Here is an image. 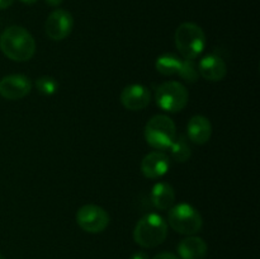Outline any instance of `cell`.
I'll return each instance as SVG.
<instances>
[{
  "label": "cell",
  "instance_id": "cell-24",
  "mask_svg": "<svg viewBox=\"0 0 260 259\" xmlns=\"http://www.w3.org/2000/svg\"><path fill=\"white\" fill-rule=\"evenodd\" d=\"M22 3H24V4H35L37 0H20Z\"/></svg>",
  "mask_w": 260,
  "mask_h": 259
},
{
  "label": "cell",
  "instance_id": "cell-12",
  "mask_svg": "<svg viewBox=\"0 0 260 259\" xmlns=\"http://www.w3.org/2000/svg\"><path fill=\"white\" fill-rule=\"evenodd\" d=\"M197 66L200 75L206 80L220 81L225 79L226 74H228V66H226L225 61L220 56L213 55V53L201 58Z\"/></svg>",
  "mask_w": 260,
  "mask_h": 259
},
{
  "label": "cell",
  "instance_id": "cell-21",
  "mask_svg": "<svg viewBox=\"0 0 260 259\" xmlns=\"http://www.w3.org/2000/svg\"><path fill=\"white\" fill-rule=\"evenodd\" d=\"M129 259H149V255L145 251H136L135 254H132Z\"/></svg>",
  "mask_w": 260,
  "mask_h": 259
},
{
  "label": "cell",
  "instance_id": "cell-10",
  "mask_svg": "<svg viewBox=\"0 0 260 259\" xmlns=\"http://www.w3.org/2000/svg\"><path fill=\"white\" fill-rule=\"evenodd\" d=\"M151 101V93L141 84H131L121 93V103L129 111H142Z\"/></svg>",
  "mask_w": 260,
  "mask_h": 259
},
{
  "label": "cell",
  "instance_id": "cell-1",
  "mask_svg": "<svg viewBox=\"0 0 260 259\" xmlns=\"http://www.w3.org/2000/svg\"><path fill=\"white\" fill-rule=\"evenodd\" d=\"M0 50L10 60L24 62L35 55L36 41L25 28L10 25L0 35Z\"/></svg>",
  "mask_w": 260,
  "mask_h": 259
},
{
  "label": "cell",
  "instance_id": "cell-2",
  "mask_svg": "<svg viewBox=\"0 0 260 259\" xmlns=\"http://www.w3.org/2000/svg\"><path fill=\"white\" fill-rule=\"evenodd\" d=\"M168 236V222L157 213H147L139 220L134 230V239L142 248H156Z\"/></svg>",
  "mask_w": 260,
  "mask_h": 259
},
{
  "label": "cell",
  "instance_id": "cell-18",
  "mask_svg": "<svg viewBox=\"0 0 260 259\" xmlns=\"http://www.w3.org/2000/svg\"><path fill=\"white\" fill-rule=\"evenodd\" d=\"M178 75L182 79H184L187 83H196L198 80V66L193 60H182V65H180L179 73Z\"/></svg>",
  "mask_w": 260,
  "mask_h": 259
},
{
  "label": "cell",
  "instance_id": "cell-9",
  "mask_svg": "<svg viewBox=\"0 0 260 259\" xmlns=\"http://www.w3.org/2000/svg\"><path fill=\"white\" fill-rule=\"evenodd\" d=\"M32 90V83L29 78L20 74H13L7 75L0 79V95L8 101H18Z\"/></svg>",
  "mask_w": 260,
  "mask_h": 259
},
{
  "label": "cell",
  "instance_id": "cell-7",
  "mask_svg": "<svg viewBox=\"0 0 260 259\" xmlns=\"http://www.w3.org/2000/svg\"><path fill=\"white\" fill-rule=\"evenodd\" d=\"M76 222L86 233L98 234L108 228L109 215L101 206L84 205L76 212Z\"/></svg>",
  "mask_w": 260,
  "mask_h": 259
},
{
  "label": "cell",
  "instance_id": "cell-14",
  "mask_svg": "<svg viewBox=\"0 0 260 259\" xmlns=\"http://www.w3.org/2000/svg\"><path fill=\"white\" fill-rule=\"evenodd\" d=\"M207 250L206 241L198 236L190 235L178 244V254L182 259H203Z\"/></svg>",
  "mask_w": 260,
  "mask_h": 259
},
{
  "label": "cell",
  "instance_id": "cell-16",
  "mask_svg": "<svg viewBox=\"0 0 260 259\" xmlns=\"http://www.w3.org/2000/svg\"><path fill=\"white\" fill-rule=\"evenodd\" d=\"M180 65H182V58L173 55V53H165V55L159 56L156 62H155L157 73L164 76L177 75L179 73Z\"/></svg>",
  "mask_w": 260,
  "mask_h": 259
},
{
  "label": "cell",
  "instance_id": "cell-8",
  "mask_svg": "<svg viewBox=\"0 0 260 259\" xmlns=\"http://www.w3.org/2000/svg\"><path fill=\"white\" fill-rule=\"evenodd\" d=\"M74 28V18L65 9H56L47 17L45 23L46 35L52 41H62L70 36Z\"/></svg>",
  "mask_w": 260,
  "mask_h": 259
},
{
  "label": "cell",
  "instance_id": "cell-15",
  "mask_svg": "<svg viewBox=\"0 0 260 259\" xmlns=\"http://www.w3.org/2000/svg\"><path fill=\"white\" fill-rule=\"evenodd\" d=\"M151 202L159 210L165 211L172 208L175 202L174 188L169 183H156L151 190Z\"/></svg>",
  "mask_w": 260,
  "mask_h": 259
},
{
  "label": "cell",
  "instance_id": "cell-4",
  "mask_svg": "<svg viewBox=\"0 0 260 259\" xmlns=\"http://www.w3.org/2000/svg\"><path fill=\"white\" fill-rule=\"evenodd\" d=\"M145 140L156 150H168L177 136L175 123L165 114H156L145 126Z\"/></svg>",
  "mask_w": 260,
  "mask_h": 259
},
{
  "label": "cell",
  "instance_id": "cell-5",
  "mask_svg": "<svg viewBox=\"0 0 260 259\" xmlns=\"http://www.w3.org/2000/svg\"><path fill=\"white\" fill-rule=\"evenodd\" d=\"M168 223L177 233L183 235H194L202 229L203 220L201 213L188 203H179L169 208Z\"/></svg>",
  "mask_w": 260,
  "mask_h": 259
},
{
  "label": "cell",
  "instance_id": "cell-22",
  "mask_svg": "<svg viewBox=\"0 0 260 259\" xmlns=\"http://www.w3.org/2000/svg\"><path fill=\"white\" fill-rule=\"evenodd\" d=\"M13 3H14V0H0V10L12 7Z\"/></svg>",
  "mask_w": 260,
  "mask_h": 259
},
{
  "label": "cell",
  "instance_id": "cell-13",
  "mask_svg": "<svg viewBox=\"0 0 260 259\" xmlns=\"http://www.w3.org/2000/svg\"><path fill=\"white\" fill-rule=\"evenodd\" d=\"M187 134L193 144L203 145L210 141L212 135V124L205 116H193L187 124Z\"/></svg>",
  "mask_w": 260,
  "mask_h": 259
},
{
  "label": "cell",
  "instance_id": "cell-25",
  "mask_svg": "<svg viewBox=\"0 0 260 259\" xmlns=\"http://www.w3.org/2000/svg\"><path fill=\"white\" fill-rule=\"evenodd\" d=\"M0 259H5V256L3 254H0Z\"/></svg>",
  "mask_w": 260,
  "mask_h": 259
},
{
  "label": "cell",
  "instance_id": "cell-11",
  "mask_svg": "<svg viewBox=\"0 0 260 259\" xmlns=\"http://www.w3.org/2000/svg\"><path fill=\"white\" fill-rule=\"evenodd\" d=\"M170 160L168 155L164 152L151 151L145 155L141 161V172L142 174L150 179H156V178L162 177L169 172Z\"/></svg>",
  "mask_w": 260,
  "mask_h": 259
},
{
  "label": "cell",
  "instance_id": "cell-3",
  "mask_svg": "<svg viewBox=\"0 0 260 259\" xmlns=\"http://www.w3.org/2000/svg\"><path fill=\"white\" fill-rule=\"evenodd\" d=\"M175 46L185 60H194L205 50L206 35L202 28L193 22H184L177 28Z\"/></svg>",
  "mask_w": 260,
  "mask_h": 259
},
{
  "label": "cell",
  "instance_id": "cell-6",
  "mask_svg": "<svg viewBox=\"0 0 260 259\" xmlns=\"http://www.w3.org/2000/svg\"><path fill=\"white\" fill-rule=\"evenodd\" d=\"M156 104L165 112L177 113L185 108L189 101L187 88L179 81L169 80L160 84L155 91Z\"/></svg>",
  "mask_w": 260,
  "mask_h": 259
},
{
  "label": "cell",
  "instance_id": "cell-19",
  "mask_svg": "<svg viewBox=\"0 0 260 259\" xmlns=\"http://www.w3.org/2000/svg\"><path fill=\"white\" fill-rule=\"evenodd\" d=\"M36 88H37V90L42 95H52V94H55L57 91L58 83L52 76L43 75L36 80Z\"/></svg>",
  "mask_w": 260,
  "mask_h": 259
},
{
  "label": "cell",
  "instance_id": "cell-17",
  "mask_svg": "<svg viewBox=\"0 0 260 259\" xmlns=\"http://www.w3.org/2000/svg\"><path fill=\"white\" fill-rule=\"evenodd\" d=\"M169 149L172 157L178 163L188 161L189 157L192 156V149H190L189 142H188L187 137H185L184 135L175 136L174 141L170 145Z\"/></svg>",
  "mask_w": 260,
  "mask_h": 259
},
{
  "label": "cell",
  "instance_id": "cell-23",
  "mask_svg": "<svg viewBox=\"0 0 260 259\" xmlns=\"http://www.w3.org/2000/svg\"><path fill=\"white\" fill-rule=\"evenodd\" d=\"M45 2L47 3L50 7H58V5H60L63 0H45Z\"/></svg>",
  "mask_w": 260,
  "mask_h": 259
},
{
  "label": "cell",
  "instance_id": "cell-20",
  "mask_svg": "<svg viewBox=\"0 0 260 259\" xmlns=\"http://www.w3.org/2000/svg\"><path fill=\"white\" fill-rule=\"evenodd\" d=\"M152 259H179L177 255H174L173 253H168V251H162L159 253L157 255H155Z\"/></svg>",
  "mask_w": 260,
  "mask_h": 259
}]
</instances>
